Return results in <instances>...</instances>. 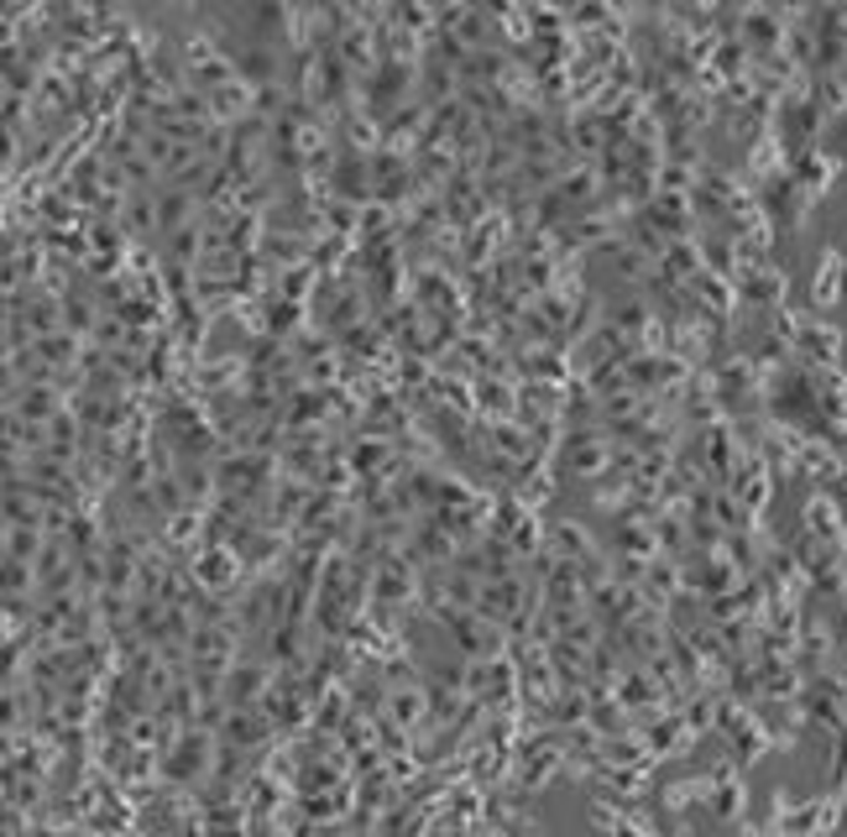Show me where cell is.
Instances as JSON below:
<instances>
[{
    "mask_svg": "<svg viewBox=\"0 0 847 837\" xmlns=\"http://www.w3.org/2000/svg\"><path fill=\"white\" fill-rule=\"evenodd\" d=\"M612 445L602 440L596 430H576L570 440L560 445V461H565V472H576V477H602V472H612Z\"/></svg>",
    "mask_w": 847,
    "mask_h": 837,
    "instance_id": "1",
    "label": "cell"
},
{
    "mask_svg": "<svg viewBox=\"0 0 847 837\" xmlns=\"http://www.w3.org/2000/svg\"><path fill=\"white\" fill-rule=\"evenodd\" d=\"M408 586H414V571H408V560H403V555H393V560H382V566H376V597L403 602V597H408Z\"/></svg>",
    "mask_w": 847,
    "mask_h": 837,
    "instance_id": "2",
    "label": "cell"
},
{
    "mask_svg": "<svg viewBox=\"0 0 847 837\" xmlns=\"http://www.w3.org/2000/svg\"><path fill=\"white\" fill-rule=\"evenodd\" d=\"M843 252H837V246H832V252H826L822 257V272H816V304H837V299H843Z\"/></svg>",
    "mask_w": 847,
    "mask_h": 837,
    "instance_id": "3",
    "label": "cell"
},
{
    "mask_svg": "<svg viewBox=\"0 0 847 837\" xmlns=\"http://www.w3.org/2000/svg\"><path fill=\"white\" fill-rule=\"evenodd\" d=\"M424 707H429V696H424V691H393V696H387V712H393V722H398V728H419Z\"/></svg>",
    "mask_w": 847,
    "mask_h": 837,
    "instance_id": "4",
    "label": "cell"
},
{
    "mask_svg": "<svg viewBox=\"0 0 847 837\" xmlns=\"http://www.w3.org/2000/svg\"><path fill=\"white\" fill-rule=\"evenodd\" d=\"M843 299H847V278H843Z\"/></svg>",
    "mask_w": 847,
    "mask_h": 837,
    "instance_id": "5",
    "label": "cell"
}]
</instances>
